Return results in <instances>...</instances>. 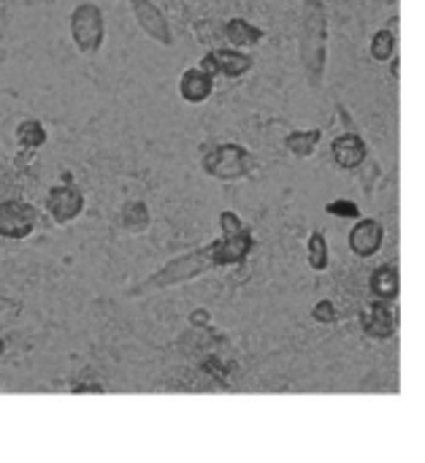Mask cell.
<instances>
[{
	"label": "cell",
	"mask_w": 425,
	"mask_h": 463,
	"mask_svg": "<svg viewBox=\"0 0 425 463\" xmlns=\"http://www.w3.org/2000/svg\"><path fill=\"white\" fill-rule=\"evenodd\" d=\"M301 65L312 87L323 84L328 62V11L323 0H301Z\"/></svg>",
	"instance_id": "1"
},
{
	"label": "cell",
	"mask_w": 425,
	"mask_h": 463,
	"mask_svg": "<svg viewBox=\"0 0 425 463\" xmlns=\"http://www.w3.org/2000/svg\"><path fill=\"white\" fill-rule=\"evenodd\" d=\"M212 269H217V263H214V241L168 260L163 269H157L152 277H146L138 288H133L130 296H144V293H152V290H165V288H174V285H184V282H190V279H195L201 274H209Z\"/></svg>",
	"instance_id": "2"
},
{
	"label": "cell",
	"mask_w": 425,
	"mask_h": 463,
	"mask_svg": "<svg viewBox=\"0 0 425 463\" xmlns=\"http://www.w3.org/2000/svg\"><path fill=\"white\" fill-rule=\"evenodd\" d=\"M201 168L222 182H236L250 176L252 171V155L247 146L236 141H222V144H206L201 152Z\"/></svg>",
	"instance_id": "3"
},
{
	"label": "cell",
	"mask_w": 425,
	"mask_h": 463,
	"mask_svg": "<svg viewBox=\"0 0 425 463\" xmlns=\"http://www.w3.org/2000/svg\"><path fill=\"white\" fill-rule=\"evenodd\" d=\"M106 38V22L98 3L84 0L71 11V41L79 54H98Z\"/></svg>",
	"instance_id": "4"
},
{
	"label": "cell",
	"mask_w": 425,
	"mask_h": 463,
	"mask_svg": "<svg viewBox=\"0 0 425 463\" xmlns=\"http://www.w3.org/2000/svg\"><path fill=\"white\" fill-rule=\"evenodd\" d=\"M38 225V209L24 198L0 201V239L24 241Z\"/></svg>",
	"instance_id": "5"
},
{
	"label": "cell",
	"mask_w": 425,
	"mask_h": 463,
	"mask_svg": "<svg viewBox=\"0 0 425 463\" xmlns=\"http://www.w3.org/2000/svg\"><path fill=\"white\" fill-rule=\"evenodd\" d=\"M84 212V193L73 182H62L49 187L46 193V214L54 225H71Z\"/></svg>",
	"instance_id": "6"
},
{
	"label": "cell",
	"mask_w": 425,
	"mask_h": 463,
	"mask_svg": "<svg viewBox=\"0 0 425 463\" xmlns=\"http://www.w3.org/2000/svg\"><path fill=\"white\" fill-rule=\"evenodd\" d=\"M198 65H201L206 73H212L214 79H217V76L239 79V76H244V73L252 71L255 60H252V54H247L244 49L233 46V49H212Z\"/></svg>",
	"instance_id": "7"
},
{
	"label": "cell",
	"mask_w": 425,
	"mask_h": 463,
	"mask_svg": "<svg viewBox=\"0 0 425 463\" xmlns=\"http://www.w3.org/2000/svg\"><path fill=\"white\" fill-rule=\"evenodd\" d=\"M130 3V11L136 16V24L152 38L157 41L160 46H174V33H171V24L165 19V14L157 8V3L152 0H128Z\"/></svg>",
	"instance_id": "8"
},
{
	"label": "cell",
	"mask_w": 425,
	"mask_h": 463,
	"mask_svg": "<svg viewBox=\"0 0 425 463\" xmlns=\"http://www.w3.org/2000/svg\"><path fill=\"white\" fill-rule=\"evenodd\" d=\"M255 250V239H252V231L244 228L241 233H233V236H220L214 239V263L217 269H225V266H241Z\"/></svg>",
	"instance_id": "9"
},
{
	"label": "cell",
	"mask_w": 425,
	"mask_h": 463,
	"mask_svg": "<svg viewBox=\"0 0 425 463\" xmlns=\"http://www.w3.org/2000/svg\"><path fill=\"white\" fill-rule=\"evenodd\" d=\"M369 157V146L361 138V133L355 128H347L336 141H334V160L339 163V168L345 171H355L366 163Z\"/></svg>",
	"instance_id": "10"
},
{
	"label": "cell",
	"mask_w": 425,
	"mask_h": 463,
	"mask_svg": "<svg viewBox=\"0 0 425 463\" xmlns=\"http://www.w3.org/2000/svg\"><path fill=\"white\" fill-rule=\"evenodd\" d=\"M382 241H385V228L372 217L358 220L355 228L350 231V250L358 258H374L382 250Z\"/></svg>",
	"instance_id": "11"
},
{
	"label": "cell",
	"mask_w": 425,
	"mask_h": 463,
	"mask_svg": "<svg viewBox=\"0 0 425 463\" xmlns=\"http://www.w3.org/2000/svg\"><path fill=\"white\" fill-rule=\"evenodd\" d=\"M214 92V76L206 73L201 65L187 68L179 76V98L187 103H206Z\"/></svg>",
	"instance_id": "12"
},
{
	"label": "cell",
	"mask_w": 425,
	"mask_h": 463,
	"mask_svg": "<svg viewBox=\"0 0 425 463\" xmlns=\"http://www.w3.org/2000/svg\"><path fill=\"white\" fill-rule=\"evenodd\" d=\"M361 328L372 339H391L396 331V315L391 312L388 301L377 298V304H372V309L361 312Z\"/></svg>",
	"instance_id": "13"
},
{
	"label": "cell",
	"mask_w": 425,
	"mask_h": 463,
	"mask_svg": "<svg viewBox=\"0 0 425 463\" xmlns=\"http://www.w3.org/2000/svg\"><path fill=\"white\" fill-rule=\"evenodd\" d=\"M369 288H372V296L380 298V301H396L399 298V290H401V282H399V269L393 263H385L380 266L372 279H369Z\"/></svg>",
	"instance_id": "14"
},
{
	"label": "cell",
	"mask_w": 425,
	"mask_h": 463,
	"mask_svg": "<svg viewBox=\"0 0 425 463\" xmlns=\"http://www.w3.org/2000/svg\"><path fill=\"white\" fill-rule=\"evenodd\" d=\"M225 38H228L233 46H239V49H250V46L260 43V41L266 38V33H263L258 24H252V22L236 16V19H228V22H225Z\"/></svg>",
	"instance_id": "15"
},
{
	"label": "cell",
	"mask_w": 425,
	"mask_h": 463,
	"mask_svg": "<svg viewBox=\"0 0 425 463\" xmlns=\"http://www.w3.org/2000/svg\"><path fill=\"white\" fill-rule=\"evenodd\" d=\"M14 136H16V144H19L22 149H27V152L41 149V146L49 141V130H46V125H43L41 119H33V117L22 119V122L16 125Z\"/></svg>",
	"instance_id": "16"
},
{
	"label": "cell",
	"mask_w": 425,
	"mask_h": 463,
	"mask_svg": "<svg viewBox=\"0 0 425 463\" xmlns=\"http://www.w3.org/2000/svg\"><path fill=\"white\" fill-rule=\"evenodd\" d=\"M119 222L128 233H144L152 222L149 206L144 201H125L119 212Z\"/></svg>",
	"instance_id": "17"
},
{
	"label": "cell",
	"mask_w": 425,
	"mask_h": 463,
	"mask_svg": "<svg viewBox=\"0 0 425 463\" xmlns=\"http://www.w3.org/2000/svg\"><path fill=\"white\" fill-rule=\"evenodd\" d=\"M323 141V130L320 128H312V130H290L285 136V146L288 152H293L296 157H309L315 155V149L320 146Z\"/></svg>",
	"instance_id": "18"
},
{
	"label": "cell",
	"mask_w": 425,
	"mask_h": 463,
	"mask_svg": "<svg viewBox=\"0 0 425 463\" xmlns=\"http://www.w3.org/2000/svg\"><path fill=\"white\" fill-rule=\"evenodd\" d=\"M307 258H309V269H312V271H326V269L331 266V247H328V239H326L320 231L309 233Z\"/></svg>",
	"instance_id": "19"
},
{
	"label": "cell",
	"mask_w": 425,
	"mask_h": 463,
	"mask_svg": "<svg viewBox=\"0 0 425 463\" xmlns=\"http://www.w3.org/2000/svg\"><path fill=\"white\" fill-rule=\"evenodd\" d=\"M396 54V35L391 30H380L372 38V57L380 62H388Z\"/></svg>",
	"instance_id": "20"
},
{
	"label": "cell",
	"mask_w": 425,
	"mask_h": 463,
	"mask_svg": "<svg viewBox=\"0 0 425 463\" xmlns=\"http://www.w3.org/2000/svg\"><path fill=\"white\" fill-rule=\"evenodd\" d=\"M326 212H328L331 217H342V220H358V217H361L358 203H355V201H347V198L331 201V203L326 206Z\"/></svg>",
	"instance_id": "21"
},
{
	"label": "cell",
	"mask_w": 425,
	"mask_h": 463,
	"mask_svg": "<svg viewBox=\"0 0 425 463\" xmlns=\"http://www.w3.org/2000/svg\"><path fill=\"white\" fill-rule=\"evenodd\" d=\"M220 228H222V233H225V236H233V233H241L247 225H244V220H241L236 212H231V209H228V212H222V214H220Z\"/></svg>",
	"instance_id": "22"
},
{
	"label": "cell",
	"mask_w": 425,
	"mask_h": 463,
	"mask_svg": "<svg viewBox=\"0 0 425 463\" xmlns=\"http://www.w3.org/2000/svg\"><path fill=\"white\" fill-rule=\"evenodd\" d=\"M312 317H315L317 323H336V320H339V312H336V307H334L331 301H317V304L312 307Z\"/></svg>",
	"instance_id": "23"
},
{
	"label": "cell",
	"mask_w": 425,
	"mask_h": 463,
	"mask_svg": "<svg viewBox=\"0 0 425 463\" xmlns=\"http://www.w3.org/2000/svg\"><path fill=\"white\" fill-rule=\"evenodd\" d=\"M71 393H106V388L103 385H98V383H79V385H73L71 388Z\"/></svg>",
	"instance_id": "24"
},
{
	"label": "cell",
	"mask_w": 425,
	"mask_h": 463,
	"mask_svg": "<svg viewBox=\"0 0 425 463\" xmlns=\"http://www.w3.org/2000/svg\"><path fill=\"white\" fill-rule=\"evenodd\" d=\"M190 323H193V326L206 328V326H209V312H206V309H195V312L190 315Z\"/></svg>",
	"instance_id": "25"
},
{
	"label": "cell",
	"mask_w": 425,
	"mask_h": 463,
	"mask_svg": "<svg viewBox=\"0 0 425 463\" xmlns=\"http://www.w3.org/2000/svg\"><path fill=\"white\" fill-rule=\"evenodd\" d=\"M3 355H5V339L0 336V358H3Z\"/></svg>",
	"instance_id": "26"
}]
</instances>
